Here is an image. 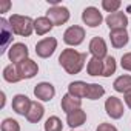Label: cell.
<instances>
[{
    "label": "cell",
    "mask_w": 131,
    "mask_h": 131,
    "mask_svg": "<svg viewBox=\"0 0 131 131\" xmlns=\"http://www.w3.org/2000/svg\"><path fill=\"white\" fill-rule=\"evenodd\" d=\"M85 60H86V54L85 52H79V51H76L73 48L63 49L62 54L59 56L60 67L68 74H79L83 70Z\"/></svg>",
    "instance_id": "cell-1"
},
{
    "label": "cell",
    "mask_w": 131,
    "mask_h": 131,
    "mask_svg": "<svg viewBox=\"0 0 131 131\" xmlns=\"http://www.w3.org/2000/svg\"><path fill=\"white\" fill-rule=\"evenodd\" d=\"M9 25H11L14 34L22 36V37H29L34 31V20L28 16L13 14L9 17Z\"/></svg>",
    "instance_id": "cell-2"
},
{
    "label": "cell",
    "mask_w": 131,
    "mask_h": 131,
    "mask_svg": "<svg viewBox=\"0 0 131 131\" xmlns=\"http://www.w3.org/2000/svg\"><path fill=\"white\" fill-rule=\"evenodd\" d=\"M46 17L52 22L54 26H62L70 20V9L62 5H54L46 11Z\"/></svg>",
    "instance_id": "cell-3"
},
{
    "label": "cell",
    "mask_w": 131,
    "mask_h": 131,
    "mask_svg": "<svg viewBox=\"0 0 131 131\" xmlns=\"http://www.w3.org/2000/svg\"><path fill=\"white\" fill-rule=\"evenodd\" d=\"M83 40H85V29L79 25H73L63 32V42L68 46H79Z\"/></svg>",
    "instance_id": "cell-4"
},
{
    "label": "cell",
    "mask_w": 131,
    "mask_h": 131,
    "mask_svg": "<svg viewBox=\"0 0 131 131\" xmlns=\"http://www.w3.org/2000/svg\"><path fill=\"white\" fill-rule=\"evenodd\" d=\"M57 49V39L56 37H45L36 43V54L42 59H48Z\"/></svg>",
    "instance_id": "cell-5"
},
{
    "label": "cell",
    "mask_w": 131,
    "mask_h": 131,
    "mask_svg": "<svg viewBox=\"0 0 131 131\" xmlns=\"http://www.w3.org/2000/svg\"><path fill=\"white\" fill-rule=\"evenodd\" d=\"M29 49L25 43H13L8 49V59L13 62V65H19L20 62L29 59Z\"/></svg>",
    "instance_id": "cell-6"
},
{
    "label": "cell",
    "mask_w": 131,
    "mask_h": 131,
    "mask_svg": "<svg viewBox=\"0 0 131 131\" xmlns=\"http://www.w3.org/2000/svg\"><path fill=\"white\" fill-rule=\"evenodd\" d=\"M105 111H106V114H108L111 119L117 120V119H120V117L123 116L125 108H123V103H122V100H120L119 97L110 96V97L105 100Z\"/></svg>",
    "instance_id": "cell-7"
},
{
    "label": "cell",
    "mask_w": 131,
    "mask_h": 131,
    "mask_svg": "<svg viewBox=\"0 0 131 131\" xmlns=\"http://www.w3.org/2000/svg\"><path fill=\"white\" fill-rule=\"evenodd\" d=\"M82 20L86 26L90 28H97L102 22H103V16L102 13L96 8V6H88L83 9L82 13Z\"/></svg>",
    "instance_id": "cell-8"
},
{
    "label": "cell",
    "mask_w": 131,
    "mask_h": 131,
    "mask_svg": "<svg viewBox=\"0 0 131 131\" xmlns=\"http://www.w3.org/2000/svg\"><path fill=\"white\" fill-rule=\"evenodd\" d=\"M16 67H17V73H19L22 80L23 79H32L39 73V65L32 59H26V60L20 62L19 65H16Z\"/></svg>",
    "instance_id": "cell-9"
},
{
    "label": "cell",
    "mask_w": 131,
    "mask_h": 131,
    "mask_svg": "<svg viewBox=\"0 0 131 131\" xmlns=\"http://www.w3.org/2000/svg\"><path fill=\"white\" fill-rule=\"evenodd\" d=\"M88 49H90L93 57H97L100 60H105L108 57V48H106V43L102 37H93L90 45H88Z\"/></svg>",
    "instance_id": "cell-10"
},
{
    "label": "cell",
    "mask_w": 131,
    "mask_h": 131,
    "mask_svg": "<svg viewBox=\"0 0 131 131\" xmlns=\"http://www.w3.org/2000/svg\"><path fill=\"white\" fill-rule=\"evenodd\" d=\"M34 96L42 102H49L56 96V88L49 82H40L34 86Z\"/></svg>",
    "instance_id": "cell-11"
},
{
    "label": "cell",
    "mask_w": 131,
    "mask_h": 131,
    "mask_svg": "<svg viewBox=\"0 0 131 131\" xmlns=\"http://www.w3.org/2000/svg\"><path fill=\"white\" fill-rule=\"evenodd\" d=\"M110 31H114V29H126L128 26V17L125 13H113V14H108V17L105 19Z\"/></svg>",
    "instance_id": "cell-12"
},
{
    "label": "cell",
    "mask_w": 131,
    "mask_h": 131,
    "mask_svg": "<svg viewBox=\"0 0 131 131\" xmlns=\"http://www.w3.org/2000/svg\"><path fill=\"white\" fill-rule=\"evenodd\" d=\"M31 105H32V100L28 96H25V94H16L13 97V110L17 114H20V116H25L26 117Z\"/></svg>",
    "instance_id": "cell-13"
},
{
    "label": "cell",
    "mask_w": 131,
    "mask_h": 131,
    "mask_svg": "<svg viewBox=\"0 0 131 131\" xmlns=\"http://www.w3.org/2000/svg\"><path fill=\"white\" fill-rule=\"evenodd\" d=\"M129 40V36H128V31L126 29H114V31H110V42L113 45V48L116 49H120L123 48Z\"/></svg>",
    "instance_id": "cell-14"
},
{
    "label": "cell",
    "mask_w": 131,
    "mask_h": 131,
    "mask_svg": "<svg viewBox=\"0 0 131 131\" xmlns=\"http://www.w3.org/2000/svg\"><path fill=\"white\" fill-rule=\"evenodd\" d=\"M0 29H2V49H0V52H5L6 51V48H8V43L11 42V37H13V28H11V25H9V20H6V19H0ZM9 49V48H8Z\"/></svg>",
    "instance_id": "cell-15"
},
{
    "label": "cell",
    "mask_w": 131,
    "mask_h": 131,
    "mask_svg": "<svg viewBox=\"0 0 131 131\" xmlns=\"http://www.w3.org/2000/svg\"><path fill=\"white\" fill-rule=\"evenodd\" d=\"M85 120H86V113L82 108H77V110H74V111L67 114V123L71 128H77V126L83 125Z\"/></svg>",
    "instance_id": "cell-16"
},
{
    "label": "cell",
    "mask_w": 131,
    "mask_h": 131,
    "mask_svg": "<svg viewBox=\"0 0 131 131\" xmlns=\"http://www.w3.org/2000/svg\"><path fill=\"white\" fill-rule=\"evenodd\" d=\"M60 106H62V110L65 113L68 114V113H71V111H74V110H77V108L82 106V99H77V97H74L71 94H65L62 97Z\"/></svg>",
    "instance_id": "cell-17"
},
{
    "label": "cell",
    "mask_w": 131,
    "mask_h": 131,
    "mask_svg": "<svg viewBox=\"0 0 131 131\" xmlns=\"http://www.w3.org/2000/svg\"><path fill=\"white\" fill-rule=\"evenodd\" d=\"M52 22L46 17V16H43V17H37L36 20H34V31H36V34L37 36H45V34H48L51 29H52Z\"/></svg>",
    "instance_id": "cell-18"
},
{
    "label": "cell",
    "mask_w": 131,
    "mask_h": 131,
    "mask_svg": "<svg viewBox=\"0 0 131 131\" xmlns=\"http://www.w3.org/2000/svg\"><path fill=\"white\" fill-rule=\"evenodd\" d=\"M43 114H45L43 105L40 102H32V105H31V108H29V111L26 114V120L31 122V123H37V122L42 120Z\"/></svg>",
    "instance_id": "cell-19"
},
{
    "label": "cell",
    "mask_w": 131,
    "mask_h": 131,
    "mask_svg": "<svg viewBox=\"0 0 131 131\" xmlns=\"http://www.w3.org/2000/svg\"><path fill=\"white\" fill-rule=\"evenodd\" d=\"M86 88H88L86 82L76 80V82H71L68 85V94H71L77 99H82V97H86Z\"/></svg>",
    "instance_id": "cell-20"
},
{
    "label": "cell",
    "mask_w": 131,
    "mask_h": 131,
    "mask_svg": "<svg viewBox=\"0 0 131 131\" xmlns=\"http://www.w3.org/2000/svg\"><path fill=\"white\" fill-rule=\"evenodd\" d=\"M113 88H114V91L122 93V94H125V93L131 91V74H123V76H119V77L114 80Z\"/></svg>",
    "instance_id": "cell-21"
},
{
    "label": "cell",
    "mask_w": 131,
    "mask_h": 131,
    "mask_svg": "<svg viewBox=\"0 0 131 131\" xmlns=\"http://www.w3.org/2000/svg\"><path fill=\"white\" fill-rule=\"evenodd\" d=\"M86 73L93 77L102 76L103 74V60H100L97 57H91L86 63Z\"/></svg>",
    "instance_id": "cell-22"
},
{
    "label": "cell",
    "mask_w": 131,
    "mask_h": 131,
    "mask_svg": "<svg viewBox=\"0 0 131 131\" xmlns=\"http://www.w3.org/2000/svg\"><path fill=\"white\" fill-rule=\"evenodd\" d=\"M3 80L8 82V83H17L20 82V76L17 73V67H14V65H8V67L3 68Z\"/></svg>",
    "instance_id": "cell-23"
},
{
    "label": "cell",
    "mask_w": 131,
    "mask_h": 131,
    "mask_svg": "<svg viewBox=\"0 0 131 131\" xmlns=\"http://www.w3.org/2000/svg\"><path fill=\"white\" fill-rule=\"evenodd\" d=\"M105 94V88L99 83H88L86 88V99L90 100H97Z\"/></svg>",
    "instance_id": "cell-24"
},
{
    "label": "cell",
    "mask_w": 131,
    "mask_h": 131,
    "mask_svg": "<svg viewBox=\"0 0 131 131\" xmlns=\"http://www.w3.org/2000/svg\"><path fill=\"white\" fill-rule=\"evenodd\" d=\"M117 70V63H116V59L113 56H108L105 60H103V74L102 77H110L116 73Z\"/></svg>",
    "instance_id": "cell-25"
},
{
    "label": "cell",
    "mask_w": 131,
    "mask_h": 131,
    "mask_svg": "<svg viewBox=\"0 0 131 131\" xmlns=\"http://www.w3.org/2000/svg\"><path fill=\"white\" fill-rule=\"evenodd\" d=\"M43 129L45 131H62L63 129V123H62V120L57 116H51V117L46 119V122L43 125Z\"/></svg>",
    "instance_id": "cell-26"
},
{
    "label": "cell",
    "mask_w": 131,
    "mask_h": 131,
    "mask_svg": "<svg viewBox=\"0 0 131 131\" xmlns=\"http://www.w3.org/2000/svg\"><path fill=\"white\" fill-rule=\"evenodd\" d=\"M0 129L2 131H20V123L13 117H6L3 119L2 125H0Z\"/></svg>",
    "instance_id": "cell-27"
},
{
    "label": "cell",
    "mask_w": 131,
    "mask_h": 131,
    "mask_svg": "<svg viewBox=\"0 0 131 131\" xmlns=\"http://www.w3.org/2000/svg\"><path fill=\"white\" fill-rule=\"evenodd\" d=\"M120 6H122V2H120V0H102V8H103L106 13H110V14L117 13Z\"/></svg>",
    "instance_id": "cell-28"
},
{
    "label": "cell",
    "mask_w": 131,
    "mask_h": 131,
    "mask_svg": "<svg viewBox=\"0 0 131 131\" xmlns=\"http://www.w3.org/2000/svg\"><path fill=\"white\" fill-rule=\"evenodd\" d=\"M120 67L125 70V71H129L131 73V52H125L120 59Z\"/></svg>",
    "instance_id": "cell-29"
},
{
    "label": "cell",
    "mask_w": 131,
    "mask_h": 131,
    "mask_svg": "<svg viewBox=\"0 0 131 131\" xmlns=\"http://www.w3.org/2000/svg\"><path fill=\"white\" fill-rule=\"evenodd\" d=\"M96 131H117V128L113 123H99V126L96 128Z\"/></svg>",
    "instance_id": "cell-30"
},
{
    "label": "cell",
    "mask_w": 131,
    "mask_h": 131,
    "mask_svg": "<svg viewBox=\"0 0 131 131\" xmlns=\"http://www.w3.org/2000/svg\"><path fill=\"white\" fill-rule=\"evenodd\" d=\"M123 96H125L123 99H125V103H126V106H128V108L131 110V91H128V93H125Z\"/></svg>",
    "instance_id": "cell-31"
},
{
    "label": "cell",
    "mask_w": 131,
    "mask_h": 131,
    "mask_svg": "<svg viewBox=\"0 0 131 131\" xmlns=\"http://www.w3.org/2000/svg\"><path fill=\"white\" fill-rule=\"evenodd\" d=\"M9 6H11V2H5V3L2 5V8H0V13H5Z\"/></svg>",
    "instance_id": "cell-32"
},
{
    "label": "cell",
    "mask_w": 131,
    "mask_h": 131,
    "mask_svg": "<svg viewBox=\"0 0 131 131\" xmlns=\"http://www.w3.org/2000/svg\"><path fill=\"white\" fill-rule=\"evenodd\" d=\"M5 106V93H2V103H0V108Z\"/></svg>",
    "instance_id": "cell-33"
},
{
    "label": "cell",
    "mask_w": 131,
    "mask_h": 131,
    "mask_svg": "<svg viewBox=\"0 0 131 131\" xmlns=\"http://www.w3.org/2000/svg\"><path fill=\"white\" fill-rule=\"evenodd\" d=\"M71 131H73V129H71Z\"/></svg>",
    "instance_id": "cell-34"
}]
</instances>
